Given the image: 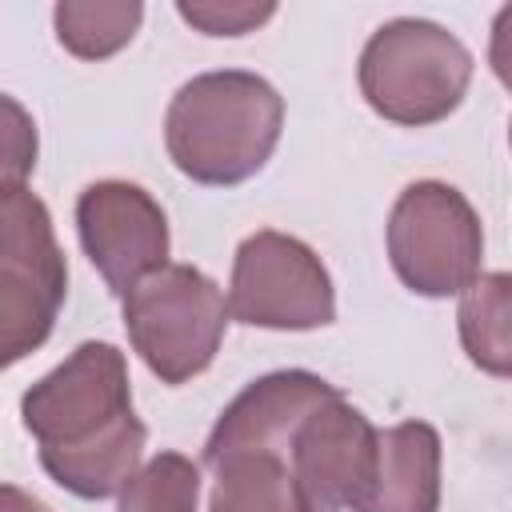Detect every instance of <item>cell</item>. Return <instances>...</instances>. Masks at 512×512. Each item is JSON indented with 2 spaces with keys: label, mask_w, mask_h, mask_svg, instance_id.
Listing matches in <instances>:
<instances>
[{
  "label": "cell",
  "mask_w": 512,
  "mask_h": 512,
  "mask_svg": "<svg viewBox=\"0 0 512 512\" xmlns=\"http://www.w3.org/2000/svg\"><path fill=\"white\" fill-rule=\"evenodd\" d=\"M44 472L80 500L116 496L140 468L148 428L132 412L128 364L116 344L84 340L20 400Z\"/></svg>",
  "instance_id": "cell-1"
},
{
  "label": "cell",
  "mask_w": 512,
  "mask_h": 512,
  "mask_svg": "<svg viewBox=\"0 0 512 512\" xmlns=\"http://www.w3.org/2000/svg\"><path fill=\"white\" fill-rule=\"evenodd\" d=\"M280 128V92L256 72L224 68L180 84L164 116V144L188 180L228 188L268 164Z\"/></svg>",
  "instance_id": "cell-2"
},
{
  "label": "cell",
  "mask_w": 512,
  "mask_h": 512,
  "mask_svg": "<svg viewBox=\"0 0 512 512\" xmlns=\"http://www.w3.org/2000/svg\"><path fill=\"white\" fill-rule=\"evenodd\" d=\"M468 80V48L432 20H388L360 52V92L368 108L392 124L424 128L444 120L460 108Z\"/></svg>",
  "instance_id": "cell-3"
},
{
  "label": "cell",
  "mask_w": 512,
  "mask_h": 512,
  "mask_svg": "<svg viewBox=\"0 0 512 512\" xmlns=\"http://www.w3.org/2000/svg\"><path fill=\"white\" fill-rule=\"evenodd\" d=\"M68 296L52 216L24 184L0 188V372L36 352Z\"/></svg>",
  "instance_id": "cell-4"
},
{
  "label": "cell",
  "mask_w": 512,
  "mask_h": 512,
  "mask_svg": "<svg viewBox=\"0 0 512 512\" xmlns=\"http://www.w3.org/2000/svg\"><path fill=\"white\" fill-rule=\"evenodd\" d=\"M124 328L152 376L184 384L216 360L228 304L200 268L164 264L124 296Z\"/></svg>",
  "instance_id": "cell-5"
},
{
  "label": "cell",
  "mask_w": 512,
  "mask_h": 512,
  "mask_svg": "<svg viewBox=\"0 0 512 512\" xmlns=\"http://www.w3.org/2000/svg\"><path fill=\"white\" fill-rule=\"evenodd\" d=\"M388 260L416 296H456L480 276L484 228L460 188L408 184L388 216Z\"/></svg>",
  "instance_id": "cell-6"
},
{
  "label": "cell",
  "mask_w": 512,
  "mask_h": 512,
  "mask_svg": "<svg viewBox=\"0 0 512 512\" xmlns=\"http://www.w3.org/2000/svg\"><path fill=\"white\" fill-rule=\"evenodd\" d=\"M228 312L252 328L308 332L336 320L332 276L320 256L276 228L252 232L232 260Z\"/></svg>",
  "instance_id": "cell-7"
},
{
  "label": "cell",
  "mask_w": 512,
  "mask_h": 512,
  "mask_svg": "<svg viewBox=\"0 0 512 512\" xmlns=\"http://www.w3.org/2000/svg\"><path fill=\"white\" fill-rule=\"evenodd\" d=\"M76 232L88 260L120 300L148 272L168 264V216L140 184H88L76 200Z\"/></svg>",
  "instance_id": "cell-8"
},
{
  "label": "cell",
  "mask_w": 512,
  "mask_h": 512,
  "mask_svg": "<svg viewBox=\"0 0 512 512\" xmlns=\"http://www.w3.org/2000/svg\"><path fill=\"white\" fill-rule=\"evenodd\" d=\"M304 512H344L364 492L376 460V428L344 396L304 416L288 444Z\"/></svg>",
  "instance_id": "cell-9"
},
{
  "label": "cell",
  "mask_w": 512,
  "mask_h": 512,
  "mask_svg": "<svg viewBox=\"0 0 512 512\" xmlns=\"http://www.w3.org/2000/svg\"><path fill=\"white\" fill-rule=\"evenodd\" d=\"M336 396L340 392L324 376L304 372V368H284V372H268V376L252 380L220 412V420L204 444V464L216 468L220 460L244 456V452L284 456V448L292 444V432L304 424V416Z\"/></svg>",
  "instance_id": "cell-10"
},
{
  "label": "cell",
  "mask_w": 512,
  "mask_h": 512,
  "mask_svg": "<svg viewBox=\"0 0 512 512\" xmlns=\"http://www.w3.org/2000/svg\"><path fill=\"white\" fill-rule=\"evenodd\" d=\"M440 508V432L404 420L376 432V460L352 512H436Z\"/></svg>",
  "instance_id": "cell-11"
},
{
  "label": "cell",
  "mask_w": 512,
  "mask_h": 512,
  "mask_svg": "<svg viewBox=\"0 0 512 512\" xmlns=\"http://www.w3.org/2000/svg\"><path fill=\"white\" fill-rule=\"evenodd\" d=\"M208 512H304V500L284 456L244 452L216 464Z\"/></svg>",
  "instance_id": "cell-12"
},
{
  "label": "cell",
  "mask_w": 512,
  "mask_h": 512,
  "mask_svg": "<svg viewBox=\"0 0 512 512\" xmlns=\"http://www.w3.org/2000/svg\"><path fill=\"white\" fill-rule=\"evenodd\" d=\"M508 272H492V276H476L464 288L460 300V340L464 352L472 356L476 368H484L488 376H508L512 372V332H508Z\"/></svg>",
  "instance_id": "cell-13"
},
{
  "label": "cell",
  "mask_w": 512,
  "mask_h": 512,
  "mask_svg": "<svg viewBox=\"0 0 512 512\" xmlns=\"http://www.w3.org/2000/svg\"><path fill=\"white\" fill-rule=\"evenodd\" d=\"M56 20V40L80 56V60H104L112 52H120L140 20H144V4H92V0H64L52 12Z\"/></svg>",
  "instance_id": "cell-14"
},
{
  "label": "cell",
  "mask_w": 512,
  "mask_h": 512,
  "mask_svg": "<svg viewBox=\"0 0 512 512\" xmlns=\"http://www.w3.org/2000/svg\"><path fill=\"white\" fill-rule=\"evenodd\" d=\"M200 468L180 452H160L120 488L116 512H196Z\"/></svg>",
  "instance_id": "cell-15"
},
{
  "label": "cell",
  "mask_w": 512,
  "mask_h": 512,
  "mask_svg": "<svg viewBox=\"0 0 512 512\" xmlns=\"http://www.w3.org/2000/svg\"><path fill=\"white\" fill-rule=\"evenodd\" d=\"M36 152H40V140H36L32 112L8 92H0V188L24 184V176L36 168Z\"/></svg>",
  "instance_id": "cell-16"
},
{
  "label": "cell",
  "mask_w": 512,
  "mask_h": 512,
  "mask_svg": "<svg viewBox=\"0 0 512 512\" xmlns=\"http://www.w3.org/2000/svg\"><path fill=\"white\" fill-rule=\"evenodd\" d=\"M176 12L208 36H244L264 24L276 8L272 4H176Z\"/></svg>",
  "instance_id": "cell-17"
},
{
  "label": "cell",
  "mask_w": 512,
  "mask_h": 512,
  "mask_svg": "<svg viewBox=\"0 0 512 512\" xmlns=\"http://www.w3.org/2000/svg\"><path fill=\"white\" fill-rule=\"evenodd\" d=\"M0 512H52V508L16 484H0Z\"/></svg>",
  "instance_id": "cell-18"
}]
</instances>
